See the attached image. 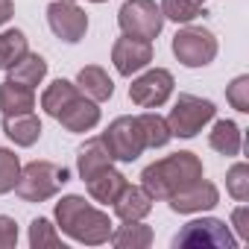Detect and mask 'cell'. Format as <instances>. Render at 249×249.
<instances>
[{
    "label": "cell",
    "mask_w": 249,
    "mask_h": 249,
    "mask_svg": "<svg viewBox=\"0 0 249 249\" xmlns=\"http://www.w3.org/2000/svg\"><path fill=\"white\" fill-rule=\"evenodd\" d=\"M196 179H202V161L191 150H179L141 170V188L153 199H164V202Z\"/></svg>",
    "instance_id": "obj_1"
},
{
    "label": "cell",
    "mask_w": 249,
    "mask_h": 249,
    "mask_svg": "<svg viewBox=\"0 0 249 249\" xmlns=\"http://www.w3.org/2000/svg\"><path fill=\"white\" fill-rule=\"evenodd\" d=\"M56 223L76 243L100 246V243H106L111 237V217L106 211L94 208L79 194H68V196H62L56 202Z\"/></svg>",
    "instance_id": "obj_2"
},
{
    "label": "cell",
    "mask_w": 249,
    "mask_h": 249,
    "mask_svg": "<svg viewBox=\"0 0 249 249\" xmlns=\"http://www.w3.org/2000/svg\"><path fill=\"white\" fill-rule=\"evenodd\" d=\"M68 182V170L53 164V161H30L27 167H21L18 182H15V194L24 202H47L59 194V188Z\"/></svg>",
    "instance_id": "obj_3"
},
{
    "label": "cell",
    "mask_w": 249,
    "mask_h": 249,
    "mask_svg": "<svg viewBox=\"0 0 249 249\" xmlns=\"http://www.w3.org/2000/svg\"><path fill=\"white\" fill-rule=\"evenodd\" d=\"M214 114H217V106L211 100H202L196 94H179L167 114V126L173 138H194L196 132H202L205 123L214 120Z\"/></svg>",
    "instance_id": "obj_4"
},
{
    "label": "cell",
    "mask_w": 249,
    "mask_h": 249,
    "mask_svg": "<svg viewBox=\"0 0 249 249\" xmlns=\"http://www.w3.org/2000/svg\"><path fill=\"white\" fill-rule=\"evenodd\" d=\"M173 246L179 249H234L237 246V237L231 234V229L217 220V217H199V220H191L188 226H182V231H176L173 237Z\"/></svg>",
    "instance_id": "obj_5"
},
{
    "label": "cell",
    "mask_w": 249,
    "mask_h": 249,
    "mask_svg": "<svg viewBox=\"0 0 249 249\" xmlns=\"http://www.w3.org/2000/svg\"><path fill=\"white\" fill-rule=\"evenodd\" d=\"M117 27L129 38L153 41V38H159V33L164 27V15L156 6V0H126L117 12Z\"/></svg>",
    "instance_id": "obj_6"
},
{
    "label": "cell",
    "mask_w": 249,
    "mask_h": 249,
    "mask_svg": "<svg viewBox=\"0 0 249 249\" xmlns=\"http://www.w3.org/2000/svg\"><path fill=\"white\" fill-rule=\"evenodd\" d=\"M173 56L185 68H205L217 56V38L205 27H182L173 36Z\"/></svg>",
    "instance_id": "obj_7"
},
{
    "label": "cell",
    "mask_w": 249,
    "mask_h": 249,
    "mask_svg": "<svg viewBox=\"0 0 249 249\" xmlns=\"http://www.w3.org/2000/svg\"><path fill=\"white\" fill-rule=\"evenodd\" d=\"M100 138H103L106 150L111 153V159H117V161H135L147 150L141 126H138V117H129V114L114 117Z\"/></svg>",
    "instance_id": "obj_8"
},
{
    "label": "cell",
    "mask_w": 249,
    "mask_h": 249,
    "mask_svg": "<svg viewBox=\"0 0 249 249\" xmlns=\"http://www.w3.org/2000/svg\"><path fill=\"white\" fill-rule=\"evenodd\" d=\"M173 85L176 82H173V73L167 68H150V71H144L141 76L132 79L129 100L135 106H141V108H159V106H164L170 100Z\"/></svg>",
    "instance_id": "obj_9"
},
{
    "label": "cell",
    "mask_w": 249,
    "mask_h": 249,
    "mask_svg": "<svg viewBox=\"0 0 249 249\" xmlns=\"http://www.w3.org/2000/svg\"><path fill=\"white\" fill-rule=\"evenodd\" d=\"M47 24L56 38L76 44L88 33V15L76 6V0H53L47 6Z\"/></svg>",
    "instance_id": "obj_10"
},
{
    "label": "cell",
    "mask_w": 249,
    "mask_h": 249,
    "mask_svg": "<svg viewBox=\"0 0 249 249\" xmlns=\"http://www.w3.org/2000/svg\"><path fill=\"white\" fill-rule=\"evenodd\" d=\"M111 62H114V71L120 76H132L153 62V41L120 36L111 47Z\"/></svg>",
    "instance_id": "obj_11"
},
{
    "label": "cell",
    "mask_w": 249,
    "mask_h": 249,
    "mask_svg": "<svg viewBox=\"0 0 249 249\" xmlns=\"http://www.w3.org/2000/svg\"><path fill=\"white\" fill-rule=\"evenodd\" d=\"M170 211L176 214H199V211H211L220 202V191L214 182H208L205 176L191 182L188 188H182L179 194H173L170 199Z\"/></svg>",
    "instance_id": "obj_12"
},
{
    "label": "cell",
    "mask_w": 249,
    "mask_h": 249,
    "mask_svg": "<svg viewBox=\"0 0 249 249\" xmlns=\"http://www.w3.org/2000/svg\"><path fill=\"white\" fill-rule=\"evenodd\" d=\"M68 132H91L100 123V106L94 100H88L85 94H79L59 117H56Z\"/></svg>",
    "instance_id": "obj_13"
},
{
    "label": "cell",
    "mask_w": 249,
    "mask_h": 249,
    "mask_svg": "<svg viewBox=\"0 0 249 249\" xmlns=\"http://www.w3.org/2000/svg\"><path fill=\"white\" fill-rule=\"evenodd\" d=\"M153 202H156V199H153L141 185H129V182H126V188L117 194V199L111 202V208H114V214H117L120 220H144V217L153 211Z\"/></svg>",
    "instance_id": "obj_14"
},
{
    "label": "cell",
    "mask_w": 249,
    "mask_h": 249,
    "mask_svg": "<svg viewBox=\"0 0 249 249\" xmlns=\"http://www.w3.org/2000/svg\"><path fill=\"white\" fill-rule=\"evenodd\" d=\"M85 185H88V194H91V199H94V202L111 205V202L117 199V194L126 188V176H123L120 170H114V167L108 164V167L97 170L94 176H88V179H85Z\"/></svg>",
    "instance_id": "obj_15"
},
{
    "label": "cell",
    "mask_w": 249,
    "mask_h": 249,
    "mask_svg": "<svg viewBox=\"0 0 249 249\" xmlns=\"http://www.w3.org/2000/svg\"><path fill=\"white\" fill-rule=\"evenodd\" d=\"M3 132L9 135V141H15L18 147H33L41 138V120L36 111H24V114H3Z\"/></svg>",
    "instance_id": "obj_16"
},
{
    "label": "cell",
    "mask_w": 249,
    "mask_h": 249,
    "mask_svg": "<svg viewBox=\"0 0 249 249\" xmlns=\"http://www.w3.org/2000/svg\"><path fill=\"white\" fill-rule=\"evenodd\" d=\"M76 88H79L88 100H94V103L111 100V94H114V82H111V76H108L100 65H85V68L76 73Z\"/></svg>",
    "instance_id": "obj_17"
},
{
    "label": "cell",
    "mask_w": 249,
    "mask_h": 249,
    "mask_svg": "<svg viewBox=\"0 0 249 249\" xmlns=\"http://www.w3.org/2000/svg\"><path fill=\"white\" fill-rule=\"evenodd\" d=\"M208 147L226 159L231 156H240V147H243V132L234 120H217L211 132H208Z\"/></svg>",
    "instance_id": "obj_18"
},
{
    "label": "cell",
    "mask_w": 249,
    "mask_h": 249,
    "mask_svg": "<svg viewBox=\"0 0 249 249\" xmlns=\"http://www.w3.org/2000/svg\"><path fill=\"white\" fill-rule=\"evenodd\" d=\"M117 249H147V246H153V240H156V234H153V229L147 226V223H141V220H123V226L120 229H111V237H108Z\"/></svg>",
    "instance_id": "obj_19"
},
{
    "label": "cell",
    "mask_w": 249,
    "mask_h": 249,
    "mask_svg": "<svg viewBox=\"0 0 249 249\" xmlns=\"http://www.w3.org/2000/svg\"><path fill=\"white\" fill-rule=\"evenodd\" d=\"M0 108L3 114H24L36 108V88L21 85L15 79H6L0 85Z\"/></svg>",
    "instance_id": "obj_20"
},
{
    "label": "cell",
    "mask_w": 249,
    "mask_h": 249,
    "mask_svg": "<svg viewBox=\"0 0 249 249\" xmlns=\"http://www.w3.org/2000/svg\"><path fill=\"white\" fill-rule=\"evenodd\" d=\"M111 161H114V159H111V153L106 150L103 138H91V141H85V144L79 147V153H76V170H79L82 179L94 176L97 170L108 167Z\"/></svg>",
    "instance_id": "obj_21"
},
{
    "label": "cell",
    "mask_w": 249,
    "mask_h": 249,
    "mask_svg": "<svg viewBox=\"0 0 249 249\" xmlns=\"http://www.w3.org/2000/svg\"><path fill=\"white\" fill-rule=\"evenodd\" d=\"M79 94H82V91L76 88V82L56 79V82H50V85L44 88V94H41V108H44L50 117H59Z\"/></svg>",
    "instance_id": "obj_22"
},
{
    "label": "cell",
    "mask_w": 249,
    "mask_h": 249,
    "mask_svg": "<svg viewBox=\"0 0 249 249\" xmlns=\"http://www.w3.org/2000/svg\"><path fill=\"white\" fill-rule=\"evenodd\" d=\"M44 76H47V59L38 56V53H30V50L9 68V79H15L21 85H30V88L41 85Z\"/></svg>",
    "instance_id": "obj_23"
},
{
    "label": "cell",
    "mask_w": 249,
    "mask_h": 249,
    "mask_svg": "<svg viewBox=\"0 0 249 249\" xmlns=\"http://www.w3.org/2000/svg\"><path fill=\"white\" fill-rule=\"evenodd\" d=\"M138 126H141V135H144V144L150 150H159V147H167L173 132L167 126V117H161L159 111H144L138 114Z\"/></svg>",
    "instance_id": "obj_24"
},
{
    "label": "cell",
    "mask_w": 249,
    "mask_h": 249,
    "mask_svg": "<svg viewBox=\"0 0 249 249\" xmlns=\"http://www.w3.org/2000/svg\"><path fill=\"white\" fill-rule=\"evenodd\" d=\"M27 50H30V44H27V36L21 30L0 33V71H9Z\"/></svg>",
    "instance_id": "obj_25"
},
{
    "label": "cell",
    "mask_w": 249,
    "mask_h": 249,
    "mask_svg": "<svg viewBox=\"0 0 249 249\" xmlns=\"http://www.w3.org/2000/svg\"><path fill=\"white\" fill-rule=\"evenodd\" d=\"M30 246L33 249H65L59 226H53L47 217H36L30 223Z\"/></svg>",
    "instance_id": "obj_26"
},
{
    "label": "cell",
    "mask_w": 249,
    "mask_h": 249,
    "mask_svg": "<svg viewBox=\"0 0 249 249\" xmlns=\"http://www.w3.org/2000/svg\"><path fill=\"white\" fill-rule=\"evenodd\" d=\"M161 15L176 21V24H191L194 18L205 15V6L202 0H161Z\"/></svg>",
    "instance_id": "obj_27"
},
{
    "label": "cell",
    "mask_w": 249,
    "mask_h": 249,
    "mask_svg": "<svg viewBox=\"0 0 249 249\" xmlns=\"http://www.w3.org/2000/svg\"><path fill=\"white\" fill-rule=\"evenodd\" d=\"M226 191L237 202H246L249 199V164L237 161V164L229 167V173H226Z\"/></svg>",
    "instance_id": "obj_28"
},
{
    "label": "cell",
    "mask_w": 249,
    "mask_h": 249,
    "mask_svg": "<svg viewBox=\"0 0 249 249\" xmlns=\"http://www.w3.org/2000/svg\"><path fill=\"white\" fill-rule=\"evenodd\" d=\"M18 173H21V159L12 150L0 147V194H9L15 188Z\"/></svg>",
    "instance_id": "obj_29"
},
{
    "label": "cell",
    "mask_w": 249,
    "mask_h": 249,
    "mask_svg": "<svg viewBox=\"0 0 249 249\" xmlns=\"http://www.w3.org/2000/svg\"><path fill=\"white\" fill-rule=\"evenodd\" d=\"M226 100H229L231 108H237V111H249V76H246V73L234 76V79L226 85Z\"/></svg>",
    "instance_id": "obj_30"
},
{
    "label": "cell",
    "mask_w": 249,
    "mask_h": 249,
    "mask_svg": "<svg viewBox=\"0 0 249 249\" xmlns=\"http://www.w3.org/2000/svg\"><path fill=\"white\" fill-rule=\"evenodd\" d=\"M18 246V223L6 214H0V249Z\"/></svg>",
    "instance_id": "obj_31"
},
{
    "label": "cell",
    "mask_w": 249,
    "mask_h": 249,
    "mask_svg": "<svg viewBox=\"0 0 249 249\" xmlns=\"http://www.w3.org/2000/svg\"><path fill=\"white\" fill-rule=\"evenodd\" d=\"M231 226H234L237 240H249V208L246 205H237L231 211Z\"/></svg>",
    "instance_id": "obj_32"
},
{
    "label": "cell",
    "mask_w": 249,
    "mask_h": 249,
    "mask_svg": "<svg viewBox=\"0 0 249 249\" xmlns=\"http://www.w3.org/2000/svg\"><path fill=\"white\" fill-rule=\"evenodd\" d=\"M15 15V6H12V0H0V27L9 24V18Z\"/></svg>",
    "instance_id": "obj_33"
},
{
    "label": "cell",
    "mask_w": 249,
    "mask_h": 249,
    "mask_svg": "<svg viewBox=\"0 0 249 249\" xmlns=\"http://www.w3.org/2000/svg\"><path fill=\"white\" fill-rule=\"evenodd\" d=\"M91 3H106V0H91Z\"/></svg>",
    "instance_id": "obj_34"
}]
</instances>
